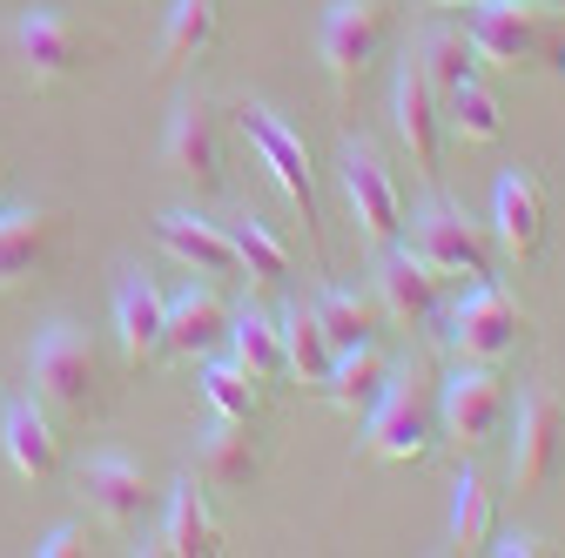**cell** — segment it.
<instances>
[{"label":"cell","mask_w":565,"mask_h":558,"mask_svg":"<svg viewBox=\"0 0 565 558\" xmlns=\"http://www.w3.org/2000/svg\"><path fill=\"white\" fill-rule=\"evenodd\" d=\"M364 425H371V458H384V464H417L438 444V397H431L424 364H404V371L391 364V384L371 404Z\"/></svg>","instance_id":"1"},{"label":"cell","mask_w":565,"mask_h":558,"mask_svg":"<svg viewBox=\"0 0 565 558\" xmlns=\"http://www.w3.org/2000/svg\"><path fill=\"white\" fill-rule=\"evenodd\" d=\"M28 371H34V397L54 417H88L102 404V351L88 343V330H75V323H54L34 343Z\"/></svg>","instance_id":"2"},{"label":"cell","mask_w":565,"mask_h":558,"mask_svg":"<svg viewBox=\"0 0 565 558\" xmlns=\"http://www.w3.org/2000/svg\"><path fill=\"white\" fill-rule=\"evenodd\" d=\"M512 417V390L499 377V364H458L445 397H438V438L458 451H484L491 438L505 431Z\"/></svg>","instance_id":"3"},{"label":"cell","mask_w":565,"mask_h":558,"mask_svg":"<svg viewBox=\"0 0 565 558\" xmlns=\"http://www.w3.org/2000/svg\"><path fill=\"white\" fill-rule=\"evenodd\" d=\"M519 343H525L519 297L499 290L491 276H484V283H471V297L451 310V351H458V364H505Z\"/></svg>","instance_id":"4"},{"label":"cell","mask_w":565,"mask_h":558,"mask_svg":"<svg viewBox=\"0 0 565 558\" xmlns=\"http://www.w3.org/2000/svg\"><path fill=\"white\" fill-rule=\"evenodd\" d=\"M545 8H532V0H478V14H471V47H478V67H532L539 54H552L565 67V47L545 41Z\"/></svg>","instance_id":"5"},{"label":"cell","mask_w":565,"mask_h":558,"mask_svg":"<svg viewBox=\"0 0 565 558\" xmlns=\"http://www.w3.org/2000/svg\"><path fill=\"white\" fill-rule=\"evenodd\" d=\"M384 41H391V8L384 0H330V14H323V67H330V82L343 95L371 75V61L384 54Z\"/></svg>","instance_id":"6"},{"label":"cell","mask_w":565,"mask_h":558,"mask_svg":"<svg viewBox=\"0 0 565 558\" xmlns=\"http://www.w3.org/2000/svg\"><path fill=\"white\" fill-rule=\"evenodd\" d=\"M343 202H350V216H358V229H364L371 249H397L404 202H397V182H391V169H384V155L371 142H350L343 149Z\"/></svg>","instance_id":"7"},{"label":"cell","mask_w":565,"mask_h":558,"mask_svg":"<svg viewBox=\"0 0 565 558\" xmlns=\"http://www.w3.org/2000/svg\"><path fill=\"white\" fill-rule=\"evenodd\" d=\"M565 471V404L552 390L519 397V438H512V484L519 492H545Z\"/></svg>","instance_id":"8"},{"label":"cell","mask_w":565,"mask_h":558,"mask_svg":"<svg viewBox=\"0 0 565 558\" xmlns=\"http://www.w3.org/2000/svg\"><path fill=\"white\" fill-rule=\"evenodd\" d=\"M411 249L431 262L438 276H465V283H484V276H491V243H484V229L465 216V208H451V202H431V208H424Z\"/></svg>","instance_id":"9"},{"label":"cell","mask_w":565,"mask_h":558,"mask_svg":"<svg viewBox=\"0 0 565 558\" xmlns=\"http://www.w3.org/2000/svg\"><path fill=\"white\" fill-rule=\"evenodd\" d=\"M162 155L175 175H189L202 189H223V115H216V101L182 95L169 115V135H162Z\"/></svg>","instance_id":"10"},{"label":"cell","mask_w":565,"mask_h":558,"mask_svg":"<svg viewBox=\"0 0 565 558\" xmlns=\"http://www.w3.org/2000/svg\"><path fill=\"white\" fill-rule=\"evenodd\" d=\"M243 135L256 142V155H263L269 182L303 208V223H317V182H310L303 135H297V128H282V121H276V108H263V101H249V108H243Z\"/></svg>","instance_id":"11"},{"label":"cell","mask_w":565,"mask_h":558,"mask_svg":"<svg viewBox=\"0 0 565 558\" xmlns=\"http://www.w3.org/2000/svg\"><path fill=\"white\" fill-rule=\"evenodd\" d=\"M491 229H499V249L525 269L545 256V236H552V216H545V182L532 169H512L491 195Z\"/></svg>","instance_id":"12"},{"label":"cell","mask_w":565,"mask_h":558,"mask_svg":"<svg viewBox=\"0 0 565 558\" xmlns=\"http://www.w3.org/2000/svg\"><path fill=\"white\" fill-rule=\"evenodd\" d=\"M391 115H397V142L411 149V162H417L424 175H438V155H445V95H438L431 75L417 67V54L404 61V75H397Z\"/></svg>","instance_id":"13"},{"label":"cell","mask_w":565,"mask_h":558,"mask_svg":"<svg viewBox=\"0 0 565 558\" xmlns=\"http://www.w3.org/2000/svg\"><path fill=\"white\" fill-rule=\"evenodd\" d=\"M115 336H121V357L135 371H149L156 357H169V297L141 269H128L121 290H115Z\"/></svg>","instance_id":"14"},{"label":"cell","mask_w":565,"mask_h":558,"mask_svg":"<svg viewBox=\"0 0 565 558\" xmlns=\"http://www.w3.org/2000/svg\"><path fill=\"white\" fill-rule=\"evenodd\" d=\"M14 41H21V61L34 67V82H67V75H82V61L95 54V41L61 8H28Z\"/></svg>","instance_id":"15"},{"label":"cell","mask_w":565,"mask_h":558,"mask_svg":"<svg viewBox=\"0 0 565 558\" xmlns=\"http://www.w3.org/2000/svg\"><path fill=\"white\" fill-rule=\"evenodd\" d=\"M75 484H82L88 512H95L102 525H115V532H128L141 512H149V477H141V464L121 458V451H95Z\"/></svg>","instance_id":"16"},{"label":"cell","mask_w":565,"mask_h":558,"mask_svg":"<svg viewBox=\"0 0 565 558\" xmlns=\"http://www.w3.org/2000/svg\"><path fill=\"white\" fill-rule=\"evenodd\" d=\"M438 283H445V276L424 262L417 249H384V262H377V310L391 323L417 330V323L438 316Z\"/></svg>","instance_id":"17"},{"label":"cell","mask_w":565,"mask_h":558,"mask_svg":"<svg viewBox=\"0 0 565 558\" xmlns=\"http://www.w3.org/2000/svg\"><path fill=\"white\" fill-rule=\"evenodd\" d=\"M0 451H8L14 477L47 484V477L61 471V431H54V410H47L41 397L8 404V417H0Z\"/></svg>","instance_id":"18"},{"label":"cell","mask_w":565,"mask_h":558,"mask_svg":"<svg viewBox=\"0 0 565 558\" xmlns=\"http://www.w3.org/2000/svg\"><path fill=\"white\" fill-rule=\"evenodd\" d=\"M61 243V208H0V290L47 269Z\"/></svg>","instance_id":"19"},{"label":"cell","mask_w":565,"mask_h":558,"mask_svg":"<svg viewBox=\"0 0 565 558\" xmlns=\"http://www.w3.org/2000/svg\"><path fill=\"white\" fill-rule=\"evenodd\" d=\"M156 236H162V249H169L182 269H195V276H243V262H236V249H230V229L209 223V216H195V208H169V216L156 223Z\"/></svg>","instance_id":"20"},{"label":"cell","mask_w":565,"mask_h":558,"mask_svg":"<svg viewBox=\"0 0 565 558\" xmlns=\"http://www.w3.org/2000/svg\"><path fill=\"white\" fill-rule=\"evenodd\" d=\"M230 303L216 297V283H189L182 297H169V351L175 357H209L216 343H230Z\"/></svg>","instance_id":"21"},{"label":"cell","mask_w":565,"mask_h":558,"mask_svg":"<svg viewBox=\"0 0 565 558\" xmlns=\"http://www.w3.org/2000/svg\"><path fill=\"white\" fill-rule=\"evenodd\" d=\"M263 471V451L249 438V417H216V425L202 431V477L216 484V492H249Z\"/></svg>","instance_id":"22"},{"label":"cell","mask_w":565,"mask_h":558,"mask_svg":"<svg viewBox=\"0 0 565 558\" xmlns=\"http://www.w3.org/2000/svg\"><path fill=\"white\" fill-rule=\"evenodd\" d=\"M384 384H391V357L377 351V336L371 343H350V351H337V371H330V404L343 410V417H371V404L384 397Z\"/></svg>","instance_id":"23"},{"label":"cell","mask_w":565,"mask_h":558,"mask_svg":"<svg viewBox=\"0 0 565 558\" xmlns=\"http://www.w3.org/2000/svg\"><path fill=\"white\" fill-rule=\"evenodd\" d=\"M149 551H169V558H209V551H216V518H209V498H202L195 477H175L162 538H156Z\"/></svg>","instance_id":"24"},{"label":"cell","mask_w":565,"mask_h":558,"mask_svg":"<svg viewBox=\"0 0 565 558\" xmlns=\"http://www.w3.org/2000/svg\"><path fill=\"white\" fill-rule=\"evenodd\" d=\"M276 330H282V371H290L297 384H330V371H337V343L323 336L317 310H303V303L282 310Z\"/></svg>","instance_id":"25"},{"label":"cell","mask_w":565,"mask_h":558,"mask_svg":"<svg viewBox=\"0 0 565 558\" xmlns=\"http://www.w3.org/2000/svg\"><path fill=\"white\" fill-rule=\"evenodd\" d=\"M230 357H236L256 384H282V377H290V371H282V330H276V316L256 310V303H243V310L230 316Z\"/></svg>","instance_id":"26"},{"label":"cell","mask_w":565,"mask_h":558,"mask_svg":"<svg viewBox=\"0 0 565 558\" xmlns=\"http://www.w3.org/2000/svg\"><path fill=\"white\" fill-rule=\"evenodd\" d=\"M223 229H230V249H236V262H243L249 283L276 290L282 276H290V249H282V236H276L263 216H236V223H223Z\"/></svg>","instance_id":"27"},{"label":"cell","mask_w":565,"mask_h":558,"mask_svg":"<svg viewBox=\"0 0 565 558\" xmlns=\"http://www.w3.org/2000/svg\"><path fill=\"white\" fill-rule=\"evenodd\" d=\"M223 21H216V0H175L169 8V28H162V67H189L216 47Z\"/></svg>","instance_id":"28"},{"label":"cell","mask_w":565,"mask_h":558,"mask_svg":"<svg viewBox=\"0 0 565 558\" xmlns=\"http://www.w3.org/2000/svg\"><path fill=\"white\" fill-rule=\"evenodd\" d=\"M445 121L458 128V142H471V149H491L505 135V115H499V95L484 88V75H471V82H458L451 95H445Z\"/></svg>","instance_id":"29"},{"label":"cell","mask_w":565,"mask_h":558,"mask_svg":"<svg viewBox=\"0 0 565 558\" xmlns=\"http://www.w3.org/2000/svg\"><path fill=\"white\" fill-rule=\"evenodd\" d=\"M417 67L431 75V88L438 95H451L458 82H471L478 75V47H471V34L465 28H431L417 41Z\"/></svg>","instance_id":"30"},{"label":"cell","mask_w":565,"mask_h":558,"mask_svg":"<svg viewBox=\"0 0 565 558\" xmlns=\"http://www.w3.org/2000/svg\"><path fill=\"white\" fill-rule=\"evenodd\" d=\"M310 310H317V323H323V336L337 343V351H350V343H371V336H377V303H371V297L323 290Z\"/></svg>","instance_id":"31"},{"label":"cell","mask_w":565,"mask_h":558,"mask_svg":"<svg viewBox=\"0 0 565 558\" xmlns=\"http://www.w3.org/2000/svg\"><path fill=\"white\" fill-rule=\"evenodd\" d=\"M202 397H209V410H216V417H256V404H263L256 377L236 357H209L202 364Z\"/></svg>","instance_id":"32"},{"label":"cell","mask_w":565,"mask_h":558,"mask_svg":"<svg viewBox=\"0 0 565 558\" xmlns=\"http://www.w3.org/2000/svg\"><path fill=\"white\" fill-rule=\"evenodd\" d=\"M451 551H484L491 545V492H484V477H471V471H458V484H451Z\"/></svg>","instance_id":"33"},{"label":"cell","mask_w":565,"mask_h":558,"mask_svg":"<svg viewBox=\"0 0 565 558\" xmlns=\"http://www.w3.org/2000/svg\"><path fill=\"white\" fill-rule=\"evenodd\" d=\"M34 551H41V558H75V551H88V532H82V525H54Z\"/></svg>","instance_id":"34"},{"label":"cell","mask_w":565,"mask_h":558,"mask_svg":"<svg viewBox=\"0 0 565 558\" xmlns=\"http://www.w3.org/2000/svg\"><path fill=\"white\" fill-rule=\"evenodd\" d=\"M484 551H499V558H532V551H545V538H539V532H512V538L484 545Z\"/></svg>","instance_id":"35"},{"label":"cell","mask_w":565,"mask_h":558,"mask_svg":"<svg viewBox=\"0 0 565 558\" xmlns=\"http://www.w3.org/2000/svg\"><path fill=\"white\" fill-rule=\"evenodd\" d=\"M438 8H478V0H438Z\"/></svg>","instance_id":"36"},{"label":"cell","mask_w":565,"mask_h":558,"mask_svg":"<svg viewBox=\"0 0 565 558\" xmlns=\"http://www.w3.org/2000/svg\"><path fill=\"white\" fill-rule=\"evenodd\" d=\"M532 8H565V0H532Z\"/></svg>","instance_id":"37"}]
</instances>
